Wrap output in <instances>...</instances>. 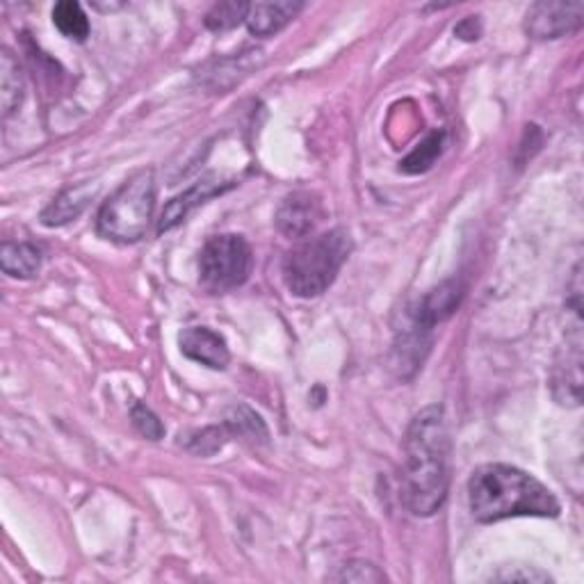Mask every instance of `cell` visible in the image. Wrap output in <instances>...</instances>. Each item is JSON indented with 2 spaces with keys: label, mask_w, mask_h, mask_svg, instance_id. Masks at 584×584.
<instances>
[{
  "label": "cell",
  "mask_w": 584,
  "mask_h": 584,
  "mask_svg": "<svg viewBox=\"0 0 584 584\" xmlns=\"http://www.w3.org/2000/svg\"><path fill=\"white\" fill-rule=\"evenodd\" d=\"M450 434L439 404L413 416L404 437L400 495L413 516H434L450 491Z\"/></svg>",
  "instance_id": "cell-1"
},
{
  "label": "cell",
  "mask_w": 584,
  "mask_h": 584,
  "mask_svg": "<svg viewBox=\"0 0 584 584\" xmlns=\"http://www.w3.org/2000/svg\"><path fill=\"white\" fill-rule=\"evenodd\" d=\"M469 504L480 523L514 516L555 519L560 514V502L549 486L508 463L480 465L469 480Z\"/></svg>",
  "instance_id": "cell-2"
},
{
  "label": "cell",
  "mask_w": 584,
  "mask_h": 584,
  "mask_svg": "<svg viewBox=\"0 0 584 584\" xmlns=\"http://www.w3.org/2000/svg\"><path fill=\"white\" fill-rule=\"evenodd\" d=\"M461 297L463 288L445 281L402 310L393 342V368L402 379H411L422 368L434 342V327L454 314Z\"/></svg>",
  "instance_id": "cell-3"
},
{
  "label": "cell",
  "mask_w": 584,
  "mask_h": 584,
  "mask_svg": "<svg viewBox=\"0 0 584 584\" xmlns=\"http://www.w3.org/2000/svg\"><path fill=\"white\" fill-rule=\"evenodd\" d=\"M352 252L349 233L334 228L316 238H301L281 263V277L295 297H318L331 288Z\"/></svg>",
  "instance_id": "cell-4"
},
{
  "label": "cell",
  "mask_w": 584,
  "mask_h": 584,
  "mask_svg": "<svg viewBox=\"0 0 584 584\" xmlns=\"http://www.w3.org/2000/svg\"><path fill=\"white\" fill-rule=\"evenodd\" d=\"M155 208V174L142 170L133 174L101 206L96 217L99 236L112 243L131 245L146 236Z\"/></svg>",
  "instance_id": "cell-5"
},
{
  "label": "cell",
  "mask_w": 584,
  "mask_h": 584,
  "mask_svg": "<svg viewBox=\"0 0 584 584\" xmlns=\"http://www.w3.org/2000/svg\"><path fill=\"white\" fill-rule=\"evenodd\" d=\"M252 265V247L238 233L213 236L199 254L202 286L215 295L236 290L249 279Z\"/></svg>",
  "instance_id": "cell-6"
},
{
  "label": "cell",
  "mask_w": 584,
  "mask_h": 584,
  "mask_svg": "<svg viewBox=\"0 0 584 584\" xmlns=\"http://www.w3.org/2000/svg\"><path fill=\"white\" fill-rule=\"evenodd\" d=\"M584 21V3L582 0H541V3L530 6L525 12L523 28L527 37L546 42V39H562L582 28Z\"/></svg>",
  "instance_id": "cell-7"
},
{
  "label": "cell",
  "mask_w": 584,
  "mask_h": 584,
  "mask_svg": "<svg viewBox=\"0 0 584 584\" xmlns=\"http://www.w3.org/2000/svg\"><path fill=\"white\" fill-rule=\"evenodd\" d=\"M582 320H575L571 329H566V347L555 361L551 388L553 396L564 407H580L582 402Z\"/></svg>",
  "instance_id": "cell-8"
},
{
  "label": "cell",
  "mask_w": 584,
  "mask_h": 584,
  "mask_svg": "<svg viewBox=\"0 0 584 584\" xmlns=\"http://www.w3.org/2000/svg\"><path fill=\"white\" fill-rule=\"evenodd\" d=\"M320 217H322V208L316 194L293 192L281 202L275 219L284 236L301 240L316 228Z\"/></svg>",
  "instance_id": "cell-9"
},
{
  "label": "cell",
  "mask_w": 584,
  "mask_h": 584,
  "mask_svg": "<svg viewBox=\"0 0 584 584\" xmlns=\"http://www.w3.org/2000/svg\"><path fill=\"white\" fill-rule=\"evenodd\" d=\"M178 345H181V352L189 361H197V363L213 368V370H224L230 361L226 340L208 327L183 329V334L178 336Z\"/></svg>",
  "instance_id": "cell-10"
},
{
  "label": "cell",
  "mask_w": 584,
  "mask_h": 584,
  "mask_svg": "<svg viewBox=\"0 0 584 584\" xmlns=\"http://www.w3.org/2000/svg\"><path fill=\"white\" fill-rule=\"evenodd\" d=\"M230 183H222L217 176H204L202 181L194 183L189 189H185L183 194H178V197H174L165 211H163V217H161V224H158V233H165V230H172L174 226H178L194 208L206 204L211 197H215V194L228 189Z\"/></svg>",
  "instance_id": "cell-11"
},
{
  "label": "cell",
  "mask_w": 584,
  "mask_h": 584,
  "mask_svg": "<svg viewBox=\"0 0 584 584\" xmlns=\"http://www.w3.org/2000/svg\"><path fill=\"white\" fill-rule=\"evenodd\" d=\"M96 192H99V185L90 183V181L71 185L58 194V197L44 208V213L39 219H42V224L49 228L64 226V224L73 222L75 217H81L85 213L90 202L96 197Z\"/></svg>",
  "instance_id": "cell-12"
},
{
  "label": "cell",
  "mask_w": 584,
  "mask_h": 584,
  "mask_svg": "<svg viewBox=\"0 0 584 584\" xmlns=\"http://www.w3.org/2000/svg\"><path fill=\"white\" fill-rule=\"evenodd\" d=\"M304 10V3L293 0H279V3H254L247 10V28L254 37H271L281 32L297 14Z\"/></svg>",
  "instance_id": "cell-13"
},
{
  "label": "cell",
  "mask_w": 584,
  "mask_h": 584,
  "mask_svg": "<svg viewBox=\"0 0 584 584\" xmlns=\"http://www.w3.org/2000/svg\"><path fill=\"white\" fill-rule=\"evenodd\" d=\"M0 265L8 277L34 279L42 269V252L30 243H6L0 249Z\"/></svg>",
  "instance_id": "cell-14"
},
{
  "label": "cell",
  "mask_w": 584,
  "mask_h": 584,
  "mask_svg": "<svg viewBox=\"0 0 584 584\" xmlns=\"http://www.w3.org/2000/svg\"><path fill=\"white\" fill-rule=\"evenodd\" d=\"M23 71L19 66V60L3 49L0 55V105H3V114L12 116L21 101H23Z\"/></svg>",
  "instance_id": "cell-15"
},
{
  "label": "cell",
  "mask_w": 584,
  "mask_h": 584,
  "mask_svg": "<svg viewBox=\"0 0 584 584\" xmlns=\"http://www.w3.org/2000/svg\"><path fill=\"white\" fill-rule=\"evenodd\" d=\"M53 23L64 37L75 39V42H85L92 30L85 10L73 0H62L53 8Z\"/></svg>",
  "instance_id": "cell-16"
},
{
  "label": "cell",
  "mask_w": 584,
  "mask_h": 584,
  "mask_svg": "<svg viewBox=\"0 0 584 584\" xmlns=\"http://www.w3.org/2000/svg\"><path fill=\"white\" fill-rule=\"evenodd\" d=\"M443 144H445V133L437 131L430 137H427L422 144H418V148L413 153H409L407 158L400 163L402 172L407 174H422L430 170L439 155L443 153Z\"/></svg>",
  "instance_id": "cell-17"
},
{
  "label": "cell",
  "mask_w": 584,
  "mask_h": 584,
  "mask_svg": "<svg viewBox=\"0 0 584 584\" xmlns=\"http://www.w3.org/2000/svg\"><path fill=\"white\" fill-rule=\"evenodd\" d=\"M247 3H236V0H228V3H217L208 14H206V28L213 32H226L238 28L247 19Z\"/></svg>",
  "instance_id": "cell-18"
},
{
  "label": "cell",
  "mask_w": 584,
  "mask_h": 584,
  "mask_svg": "<svg viewBox=\"0 0 584 584\" xmlns=\"http://www.w3.org/2000/svg\"><path fill=\"white\" fill-rule=\"evenodd\" d=\"M226 430L238 437H245L249 441H267V430H265L260 416L245 407L236 409L226 418Z\"/></svg>",
  "instance_id": "cell-19"
},
{
  "label": "cell",
  "mask_w": 584,
  "mask_h": 584,
  "mask_svg": "<svg viewBox=\"0 0 584 584\" xmlns=\"http://www.w3.org/2000/svg\"><path fill=\"white\" fill-rule=\"evenodd\" d=\"M131 418H133L135 430L144 439H148V441H161L165 437V424L161 422V418L155 416L146 404L135 402L133 409H131Z\"/></svg>",
  "instance_id": "cell-20"
},
{
  "label": "cell",
  "mask_w": 584,
  "mask_h": 584,
  "mask_svg": "<svg viewBox=\"0 0 584 584\" xmlns=\"http://www.w3.org/2000/svg\"><path fill=\"white\" fill-rule=\"evenodd\" d=\"M331 580L334 582H383L386 575L368 562H349V564L340 566L331 575Z\"/></svg>",
  "instance_id": "cell-21"
},
{
  "label": "cell",
  "mask_w": 584,
  "mask_h": 584,
  "mask_svg": "<svg viewBox=\"0 0 584 584\" xmlns=\"http://www.w3.org/2000/svg\"><path fill=\"white\" fill-rule=\"evenodd\" d=\"M491 580L495 582H549L551 575L549 573H541L532 566H514L508 571H500L495 575H491Z\"/></svg>",
  "instance_id": "cell-22"
},
{
  "label": "cell",
  "mask_w": 584,
  "mask_h": 584,
  "mask_svg": "<svg viewBox=\"0 0 584 584\" xmlns=\"http://www.w3.org/2000/svg\"><path fill=\"white\" fill-rule=\"evenodd\" d=\"M454 34H457L459 39H463V42H475V39H480V34H482L480 17H465V19L454 28Z\"/></svg>",
  "instance_id": "cell-23"
}]
</instances>
